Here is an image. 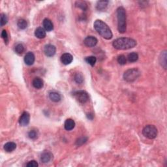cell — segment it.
I'll return each mask as SVG.
<instances>
[{
    "mask_svg": "<svg viewBox=\"0 0 167 167\" xmlns=\"http://www.w3.org/2000/svg\"><path fill=\"white\" fill-rule=\"evenodd\" d=\"M26 166L28 167H37L39 166V164L37 163V161L33 160L29 162V163L26 164Z\"/></svg>",
    "mask_w": 167,
    "mask_h": 167,
    "instance_id": "obj_32",
    "label": "cell"
},
{
    "mask_svg": "<svg viewBox=\"0 0 167 167\" xmlns=\"http://www.w3.org/2000/svg\"><path fill=\"white\" fill-rule=\"evenodd\" d=\"M35 35L39 39H44L46 37V31L44 28H37L35 31Z\"/></svg>",
    "mask_w": 167,
    "mask_h": 167,
    "instance_id": "obj_17",
    "label": "cell"
},
{
    "mask_svg": "<svg viewBox=\"0 0 167 167\" xmlns=\"http://www.w3.org/2000/svg\"><path fill=\"white\" fill-rule=\"evenodd\" d=\"M24 62L28 65H33L35 62V55L33 54V53L31 52L27 53L24 57Z\"/></svg>",
    "mask_w": 167,
    "mask_h": 167,
    "instance_id": "obj_12",
    "label": "cell"
},
{
    "mask_svg": "<svg viewBox=\"0 0 167 167\" xmlns=\"http://www.w3.org/2000/svg\"><path fill=\"white\" fill-rule=\"evenodd\" d=\"M15 52L18 54H23V52H24V47L23 45L18 44L16 45L15 47Z\"/></svg>",
    "mask_w": 167,
    "mask_h": 167,
    "instance_id": "obj_26",
    "label": "cell"
},
{
    "mask_svg": "<svg viewBox=\"0 0 167 167\" xmlns=\"http://www.w3.org/2000/svg\"><path fill=\"white\" fill-rule=\"evenodd\" d=\"M76 6L78 8L81 9L83 11H86L88 9V5L86 3V1H78L76 2Z\"/></svg>",
    "mask_w": 167,
    "mask_h": 167,
    "instance_id": "obj_22",
    "label": "cell"
},
{
    "mask_svg": "<svg viewBox=\"0 0 167 167\" xmlns=\"http://www.w3.org/2000/svg\"><path fill=\"white\" fill-rule=\"evenodd\" d=\"M74 80L77 84H82L84 81V77L81 74L77 73L74 76Z\"/></svg>",
    "mask_w": 167,
    "mask_h": 167,
    "instance_id": "obj_28",
    "label": "cell"
},
{
    "mask_svg": "<svg viewBox=\"0 0 167 167\" xmlns=\"http://www.w3.org/2000/svg\"><path fill=\"white\" fill-rule=\"evenodd\" d=\"M166 52L164 51L161 53V56L159 57L160 64L164 69H166Z\"/></svg>",
    "mask_w": 167,
    "mask_h": 167,
    "instance_id": "obj_20",
    "label": "cell"
},
{
    "mask_svg": "<svg viewBox=\"0 0 167 167\" xmlns=\"http://www.w3.org/2000/svg\"><path fill=\"white\" fill-rule=\"evenodd\" d=\"M17 26L21 30H25L28 26V23L24 19H20L17 22Z\"/></svg>",
    "mask_w": 167,
    "mask_h": 167,
    "instance_id": "obj_23",
    "label": "cell"
},
{
    "mask_svg": "<svg viewBox=\"0 0 167 167\" xmlns=\"http://www.w3.org/2000/svg\"><path fill=\"white\" fill-rule=\"evenodd\" d=\"M53 155L52 154L51 152L45 151L41 154V161L43 162V163H47L48 162L51 161L52 159Z\"/></svg>",
    "mask_w": 167,
    "mask_h": 167,
    "instance_id": "obj_10",
    "label": "cell"
},
{
    "mask_svg": "<svg viewBox=\"0 0 167 167\" xmlns=\"http://www.w3.org/2000/svg\"><path fill=\"white\" fill-rule=\"evenodd\" d=\"M94 28L99 35L104 39L110 40L112 38V33L107 24L101 20H97L93 24Z\"/></svg>",
    "mask_w": 167,
    "mask_h": 167,
    "instance_id": "obj_1",
    "label": "cell"
},
{
    "mask_svg": "<svg viewBox=\"0 0 167 167\" xmlns=\"http://www.w3.org/2000/svg\"><path fill=\"white\" fill-rule=\"evenodd\" d=\"M55 51H56V49L54 45L48 44L45 47L44 52L45 55L48 57L54 56L55 54Z\"/></svg>",
    "mask_w": 167,
    "mask_h": 167,
    "instance_id": "obj_8",
    "label": "cell"
},
{
    "mask_svg": "<svg viewBox=\"0 0 167 167\" xmlns=\"http://www.w3.org/2000/svg\"><path fill=\"white\" fill-rule=\"evenodd\" d=\"M28 137L30 139H36L38 137V132L36 130H31L28 133Z\"/></svg>",
    "mask_w": 167,
    "mask_h": 167,
    "instance_id": "obj_27",
    "label": "cell"
},
{
    "mask_svg": "<svg viewBox=\"0 0 167 167\" xmlns=\"http://www.w3.org/2000/svg\"><path fill=\"white\" fill-rule=\"evenodd\" d=\"M74 97L79 103L84 104L89 100V95L88 93L85 91L80 90L77 91L73 94Z\"/></svg>",
    "mask_w": 167,
    "mask_h": 167,
    "instance_id": "obj_6",
    "label": "cell"
},
{
    "mask_svg": "<svg viewBox=\"0 0 167 167\" xmlns=\"http://www.w3.org/2000/svg\"><path fill=\"white\" fill-rule=\"evenodd\" d=\"M65 129L67 130H71L75 127V122L73 120L67 119L64 123Z\"/></svg>",
    "mask_w": 167,
    "mask_h": 167,
    "instance_id": "obj_15",
    "label": "cell"
},
{
    "mask_svg": "<svg viewBox=\"0 0 167 167\" xmlns=\"http://www.w3.org/2000/svg\"><path fill=\"white\" fill-rule=\"evenodd\" d=\"M72 60H73V57H72V55L69 53H65L61 56V62L63 64L65 65L71 64Z\"/></svg>",
    "mask_w": 167,
    "mask_h": 167,
    "instance_id": "obj_11",
    "label": "cell"
},
{
    "mask_svg": "<svg viewBox=\"0 0 167 167\" xmlns=\"http://www.w3.org/2000/svg\"><path fill=\"white\" fill-rule=\"evenodd\" d=\"M118 29L120 33H124L127 30L126 12L123 7H120L117 9Z\"/></svg>",
    "mask_w": 167,
    "mask_h": 167,
    "instance_id": "obj_3",
    "label": "cell"
},
{
    "mask_svg": "<svg viewBox=\"0 0 167 167\" xmlns=\"http://www.w3.org/2000/svg\"><path fill=\"white\" fill-rule=\"evenodd\" d=\"M118 62L120 65H125L127 63V59L124 55H120L118 57Z\"/></svg>",
    "mask_w": 167,
    "mask_h": 167,
    "instance_id": "obj_29",
    "label": "cell"
},
{
    "mask_svg": "<svg viewBox=\"0 0 167 167\" xmlns=\"http://www.w3.org/2000/svg\"><path fill=\"white\" fill-rule=\"evenodd\" d=\"M0 22H1V26H3L7 23V22H8V18H7L6 14L3 13L1 14V21Z\"/></svg>",
    "mask_w": 167,
    "mask_h": 167,
    "instance_id": "obj_30",
    "label": "cell"
},
{
    "mask_svg": "<svg viewBox=\"0 0 167 167\" xmlns=\"http://www.w3.org/2000/svg\"><path fill=\"white\" fill-rule=\"evenodd\" d=\"M43 27L45 28V30L47 31H50L53 30V29H54L53 23L52 22V21L48 18H45V20H43Z\"/></svg>",
    "mask_w": 167,
    "mask_h": 167,
    "instance_id": "obj_13",
    "label": "cell"
},
{
    "mask_svg": "<svg viewBox=\"0 0 167 167\" xmlns=\"http://www.w3.org/2000/svg\"><path fill=\"white\" fill-rule=\"evenodd\" d=\"M30 120V115L27 112H23L19 120V123L21 126H27Z\"/></svg>",
    "mask_w": 167,
    "mask_h": 167,
    "instance_id": "obj_7",
    "label": "cell"
},
{
    "mask_svg": "<svg viewBox=\"0 0 167 167\" xmlns=\"http://www.w3.org/2000/svg\"><path fill=\"white\" fill-rule=\"evenodd\" d=\"M85 61L91 66L93 67L97 62V58L95 56H89L85 58Z\"/></svg>",
    "mask_w": 167,
    "mask_h": 167,
    "instance_id": "obj_24",
    "label": "cell"
},
{
    "mask_svg": "<svg viewBox=\"0 0 167 167\" xmlns=\"http://www.w3.org/2000/svg\"><path fill=\"white\" fill-rule=\"evenodd\" d=\"M109 3L108 1H97L96 5V8L98 11H103L105 10L106 7L108 6V4Z\"/></svg>",
    "mask_w": 167,
    "mask_h": 167,
    "instance_id": "obj_16",
    "label": "cell"
},
{
    "mask_svg": "<svg viewBox=\"0 0 167 167\" xmlns=\"http://www.w3.org/2000/svg\"><path fill=\"white\" fill-rule=\"evenodd\" d=\"M33 86L36 89H41L44 86V82H43V80L41 78H39V77H37V78H34V80H33L32 82Z\"/></svg>",
    "mask_w": 167,
    "mask_h": 167,
    "instance_id": "obj_14",
    "label": "cell"
},
{
    "mask_svg": "<svg viewBox=\"0 0 167 167\" xmlns=\"http://www.w3.org/2000/svg\"><path fill=\"white\" fill-rule=\"evenodd\" d=\"M87 140H88V137H82L79 138L76 141V145L77 146H80L84 144H85L87 142Z\"/></svg>",
    "mask_w": 167,
    "mask_h": 167,
    "instance_id": "obj_25",
    "label": "cell"
},
{
    "mask_svg": "<svg viewBox=\"0 0 167 167\" xmlns=\"http://www.w3.org/2000/svg\"><path fill=\"white\" fill-rule=\"evenodd\" d=\"M1 37L3 39L5 43L7 44L8 43V41H9V39H8V34H7V32L6 30H3L2 31V33H1Z\"/></svg>",
    "mask_w": 167,
    "mask_h": 167,
    "instance_id": "obj_31",
    "label": "cell"
},
{
    "mask_svg": "<svg viewBox=\"0 0 167 167\" xmlns=\"http://www.w3.org/2000/svg\"><path fill=\"white\" fill-rule=\"evenodd\" d=\"M98 41L93 36H88L84 41V43L88 47H94L97 44Z\"/></svg>",
    "mask_w": 167,
    "mask_h": 167,
    "instance_id": "obj_9",
    "label": "cell"
},
{
    "mask_svg": "<svg viewBox=\"0 0 167 167\" xmlns=\"http://www.w3.org/2000/svg\"><path fill=\"white\" fill-rule=\"evenodd\" d=\"M16 148V144L13 142H7L4 145V149L7 152H12Z\"/></svg>",
    "mask_w": 167,
    "mask_h": 167,
    "instance_id": "obj_18",
    "label": "cell"
},
{
    "mask_svg": "<svg viewBox=\"0 0 167 167\" xmlns=\"http://www.w3.org/2000/svg\"><path fill=\"white\" fill-rule=\"evenodd\" d=\"M127 59L130 62H135L139 59V55L136 52H132L128 55Z\"/></svg>",
    "mask_w": 167,
    "mask_h": 167,
    "instance_id": "obj_21",
    "label": "cell"
},
{
    "mask_svg": "<svg viewBox=\"0 0 167 167\" xmlns=\"http://www.w3.org/2000/svg\"><path fill=\"white\" fill-rule=\"evenodd\" d=\"M137 41L130 38L122 37L113 41L112 45L117 50H128L137 46Z\"/></svg>",
    "mask_w": 167,
    "mask_h": 167,
    "instance_id": "obj_2",
    "label": "cell"
},
{
    "mask_svg": "<svg viewBox=\"0 0 167 167\" xmlns=\"http://www.w3.org/2000/svg\"><path fill=\"white\" fill-rule=\"evenodd\" d=\"M49 97L51 99V101L55 103L59 102L61 100V95H60V94L55 92V91H51V92H50Z\"/></svg>",
    "mask_w": 167,
    "mask_h": 167,
    "instance_id": "obj_19",
    "label": "cell"
},
{
    "mask_svg": "<svg viewBox=\"0 0 167 167\" xmlns=\"http://www.w3.org/2000/svg\"><path fill=\"white\" fill-rule=\"evenodd\" d=\"M140 75V72L137 69H128L123 74V78L128 82H132L139 78Z\"/></svg>",
    "mask_w": 167,
    "mask_h": 167,
    "instance_id": "obj_4",
    "label": "cell"
},
{
    "mask_svg": "<svg viewBox=\"0 0 167 167\" xmlns=\"http://www.w3.org/2000/svg\"><path fill=\"white\" fill-rule=\"evenodd\" d=\"M142 134L149 139H154L157 136V128L152 125H147L142 130Z\"/></svg>",
    "mask_w": 167,
    "mask_h": 167,
    "instance_id": "obj_5",
    "label": "cell"
}]
</instances>
